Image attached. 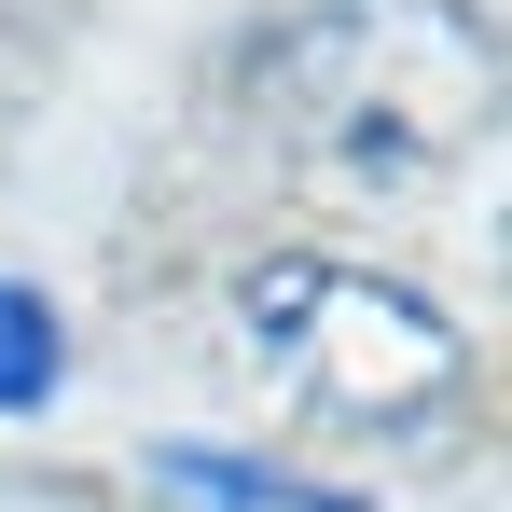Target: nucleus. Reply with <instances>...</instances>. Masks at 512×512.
Listing matches in <instances>:
<instances>
[{"label":"nucleus","mask_w":512,"mask_h":512,"mask_svg":"<svg viewBox=\"0 0 512 512\" xmlns=\"http://www.w3.org/2000/svg\"><path fill=\"white\" fill-rule=\"evenodd\" d=\"M42 374H56V319H42L28 291H0V402H14V388H42Z\"/></svg>","instance_id":"obj_2"},{"label":"nucleus","mask_w":512,"mask_h":512,"mask_svg":"<svg viewBox=\"0 0 512 512\" xmlns=\"http://www.w3.org/2000/svg\"><path fill=\"white\" fill-rule=\"evenodd\" d=\"M250 319L291 346V360H305V374H319L333 402H360V416H416V402H443V388H457V333L429 319L402 277L277 263V277L250 291Z\"/></svg>","instance_id":"obj_1"}]
</instances>
